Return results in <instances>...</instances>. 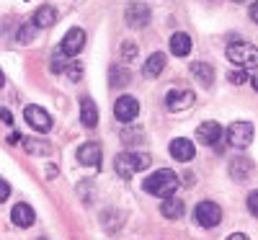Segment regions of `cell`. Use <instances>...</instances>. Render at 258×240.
I'll return each instance as SVG.
<instances>
[{"instance_id":"1","label":"cell","mask_w":258,"mask_h":240,"mask_svg":"<svg viewBox=\"0 0 258 240\" xmlns=\"http://www.w3.org/2000/svg\"><path fill=\"white\" fill-rule=\"evenodd\" d=\"M145 191L153 194V196H160V199H168V196H173L178 191V176L170 168H160L155 173H150V176L145 178Z\"/></svg>"},{"instance_id":"2","label":"cell","mask_w":258,"mask_h":240,"mask_svg":"<svg viewBox=\"0 0 258 240\" xmlns=\"http://www.w3.org/2000/svg\"><path fill=\"white\" fill-rule=\"evenodd\" d=\"M227 59L240 70H255L258 68V49L253 44H245V41H235V44L227 47Z\"/></svg>"},{"instance_id":"3","label":"cell","mask_w":258,"mask_h":240,"mask_svg":"<svg viewBox=\"0 0 258 240\" xmlns=\"http://www.w3.org/2000/svg\"><path fill=\"white\" fill-rule=\"evenodd\" d=\"M116 173L121 178H132L137 170H145L150 165V155H142V152H121L114 160Z\"/></svg>"},{"instance_id":"4","label":"cell","mask_w":258,"mask_h":240,"mask_svg":"<svg viewBox=\"0 0 258 240\" xmlns=\"http://www.w3.org/2000/svg\"><path fill=\"white\" fill-rule=\"evenodd\" d=\"M194 217L202 227H217L222 220V209L214 204V202H199L197 209H194Z\"/></svg>"},{"instance_id":"5","label":"cell","mask_w":258,"mask_h":240,"mask_svg":"<svg viewBox=\"0 0 258 240\" xmlns=\"http://www.w3.org/2000/svg\"><path fill=\"white\" fill-rule=\"evenodd\" d=\"M253 124H248V122H235L232 127H230V132H227V142L232 145V147H238V150H245L250 142H253Z\"/></svg>"},{"instance_id":"6","label":"cell","mask_w":258,"mask_h":240,"mask_svg":"<svg viewBox=\"0 0 258 240\" xmlns=\"http://www.w3.org/2000/svg\"><path fill=\"white\" fill-rule=\"evenodd\" d=\"M137 114H140V101L132 98V96H121V98L114 103V116H116L119 122H124V124L135 122Z\"/></svg>"},{"instance_id":"7","label":"cell","mask_w":258,"mask_h":240,"mask_svg":"<svg viewBox=\"0 0 258 240\" xmlns=\"http://www.w3.org/2000/svg\"><path fill=\"white\" fill-rule=\"evenodd\" d=\"M83 47H85V31L75 26V29H70L68 34L62 36V44H59V52H62L64 57H73V54L83 52Z\"/></svg>"},{"instance_id":"8","label":"cell","mask_w":258,"mask_h":240,"mask_svg":"<svg viewBox=\"0 0 258 240\" xmlns=\"http://www.w3.org/2000/svg\"><path fill=\"white\" fill-rule=\"evenodd\" d=\"M124 18H126V24L132 29H142V26L150 24V6H145V3H129L126 11H124Z\"/></svg>"},{"instance_id":"9","label":"cell","mask_w":258,"mask_h":240,"mask_svg":"<svg viewBox=\"0 0 258 240\" xmlns=\"http://www.w3.org/2000/svg\"><path fill=\"white\" fill-rule=\"evenodd\" d=\"M24 116H26V122L36 129V132H49V129H52V116L41 106H26Z\"/></svg>"},{"instance_id":"10","label":"cell","mask_w":258,"mask_h":240,"mask_svg":"<svg viewBox=\"0 0 258 240\" xmlns=\"http://www.w3.org/2000/svg\"><path fill=\"white\" fill-rule=\"evenodd\" d=\"M75 155H78V163H80V165H91V168H96V165H101L103 152H101V145H98V142H85V145L78 147Z\"/></svg>"},{"instance_id":"11","label":"cell","mask_w":258,"mask_h":240,"mask_svg":"<svg viewBox=\"0 0 258 240\" xmlns=\"http://www.w3.org/2000/svg\"><path fill=\"white\" fill-rule=\"evenodd\" d=\"M197 140L202 142V145H220V140H222V127L217 124V122H204V124H199V129H197Z\"/></svg>"},{"instance_id":"12","label":"cell","mask_w":258,"mask_h":240,"mask_svg":"<svg viewBox=\"0 0 258 240\" xmlns=\"http://www.w3.org/2000/svg\"><path fill=\"white\" fill-rule=\"evenodd\" d=\"M170 155H173L178 163H188V160H194V155H197V147L191 145V140L178 137V140L170 142Z\"/></svg>"},{"instance_id":"13","label":"cell","mask_w":258,"mask_h":240,"mask_svg":"<svg viewBox=\"0 0 258 240\" xmlns=\"http://www.w3.org/2000/svg\"><path fill=\"white\" fill-rule=\"evenodd\" d=\"M11 220H13V225H18V227H31V225H34V220H36L34 207H31V204H26V202L16 204V207H13V212H11Z\"/></svg>"},{"instance_id":"14","label":"cell","mask_w":258,"mask_h":240,"mask_svg":"<svg viewBox=\"0 0 258 240\" xmlns=\"http://www.w3.org/2000/svg\"><path fill=\"white\" fill-rule=\"evenodd\" d=\"M191 103H194L191 91H170L165 96V106L170 108V111H183V108H188Z\"/></svg>"},{"instance_id":"15","label":"cell","mask_w":258,"mask_h":240,"mask_svg":"<svg viewBox=\"0 0 258 240\" xmlns=\"http://www.w3.org/2000/svg\"><path fill=\"white\" fill-rule=\"evenodd\" d=\"M31 24H34L36 29L54 26V24H57V11H54L52 6H41V8H36V13H34V18H31Z\"/></svg>"},{"instance_id":"16","label":"cell","mask_w":258,"mask_h":240,"mask_svg":"<svg viewBox=\"0 0 258 240\" xmlns=\"http://www.w3.org/2000/svg\"><path fill=\"white\" fill-rule=\"evenodd\" d=\"M183 202L176 199V196H168V199H163L160 204V214L165 217V220H178V217H183Z\"/></svg>"},{"instance_id":"17","label":"cell","mask_w":258,"mask_h":240,"mask_svg":"<svg viewBox=\"0 0 258 240\" xmlns=\"http://www.w3.org/2000/svg\"><path fill=\"white\" fill-rule=\"evenodd\" d=\"M163 70H165V54H163V52H155V54L147 57L145 68H142V75H145V78H158Z\"/></svg>"},{"instance_id":"18","label":"cell","mask_w":258,"mask_h":240,"mask_svg":"<svg viewBox=\"0 0 258 240\" xmlns=\"http://www.w3.org/2000/svg\"><path fill=\"white\" fill-rule=\"evenodd\" d=\"M191 75L197 78L204 88H209V85L214 83V68H212V65H207V62H194L191 65Z\"/></svg>"},{"instance_id":"19","label":"cell","mask_w":258,"mask_h":240,"mask_svg":"<svg viewBox=\"0 0 258 240\" xmlns=\"http://www.w3.org/2000/svg\"><path fill=\"white\" fill-rule=\"evenodd\" d=\"M168 44H170V52H173L176 57H186V54L191 52V36L183 34V31H178V34L170 36Z\"/></svg>"},{"instance_id":"20","label":"cell","mask_w":258,"mask_h":240,"mask_svg":"<svg viewBox=\"0 0 258 240\" xmlns=\"http://www.w3.org/2000/svg\"><path fill=\"white\" fill-rule=\"evenodd\" d=\"M80 122L85 127H96L98 124V108L91 98H83L80 101Z\"/></svg>"},{"instance_id":"21","label":"cell","mask_w":258,"mask_h":240,"mask_svg":"<svg viewBox=\"0 0 258 240\" xmlns=\"http://www.w3.org/2000/svg\"><path fill=\"white\" fill-rule=\"evenodd\" d=\"M129 80H132L129 68H124V65H111V68H109V83L114 85V88H124Z\"/></svg>"},{"instance_id":"22","label":"cell","mask_w":258,"mask_h":240,"mask_svg":"<svg viewBox=\"0 0 258 240\" xmlns=\"http://www.w3.org/2000/svg\"><path fill=\"white\" fill-rule=\"evenodd\" d=\"M250 170H253V163H250V160H245V158H238V160L232 163V168H230V173H232L235 178H245Z\"/></svg>"},{"instance_id":"23","label":"cell","mask_w":258,"mask_h":240,"mask_svg":"<svg viewBox=\"0 0 258 240\" xmlns=\"http://www.w3.org/2000/svg\"><path fill=\"white\" fill-rule=\"evenodd\" d=\"M129 127H132V132H129V129H124V132H121V140L124 142H129V145H142V140H145V132H142V129L140 127H135V124H129Z\"/></svg>"},{"instance_id":"24","label":"cell","mask_w":258,"mask_h":240,"mask_svg":"<svg viewBox=\"0 0 258 240\" xmlns=\"http://www.w3.org/2000/svg\"><path fill=\"white\" fill-rule=\"evenodd\" d=\"M64 73H68V80L70 83H80V78H83V62H68V70H64Z\"/></svg>"},{"instance_id":"25","label":"cell","mask_w":258,"mask_h":240,"mask_svg":"<svg viewBox=\"0 0 258 240\" xmlns=\"http://www.w3.org/2000/svg\"><path fill=\"white\" fill-rule=\"evenodd\" d=\"M34 34H36V26L29 24V26H21L16 39H18V44H29V41H34Z\"/></svg>"},{"instance_id":"26","label":"cell","mask_w":258,"mask_h":240,"mask_svg":"<svg viewBox=\"0 0 258 240\" xmlns=\"http://www.w3.org/2000/svg\"><path fill=\"white\" fill-rule=\"evenodd\" d=\"M24 147L31 152V155H44V152H49V145L39 142V140H24Z\"/></svg>"},{"instance_id":"27","label":"cell","mask_w":258,"mask_h":240,"mask_svg":"<svg viewBox=\"0 0 258 240\" xmlns=\"http://www.w3.org/2000/svg\"><path fill=\"white\" fill-rule=\"evenodd\" d=\"M227 80H230L232 85H243V83H248L250 78H248V73H245V70H240V68H238V70H230V73H227Z\"/></svg>"},{"instance_id":"28","label":"cell","mask_w":258,"mask_h":240,"mask_svg":"<svg viewBox=\"0 0 258 240\" xmlns=\"http://www.w3.org/2000/svg\"><path fill=\"white\" fill-rule=\"evenodd\" d=\"M137 57V44H132V41H124L121 44V59L124 62H132Z\"/></svg>"},{"instance_id":"29","label":"cell","mask_w":258,"mask_h":240,"mask_svg":"<svg viewBox=\"0 0 258 240\" xmlns=\"http://www.w3.org/2000/svg\"><path fill=\"white\" fill-rule=\"evenodd\" d=\"M52 70H54V73L68 70V62H64V54H62V52H57V54L52 57Z\"/></svg>"},{"instance_id":"30","label":"cell","mask_w":258,"mask_h":240,"mask_svg":"<svg viewBox=\"0 0 258 240\" xmlns=\"http://www.w3.org/2000/svg\"><path fill=\"white\" fill-rule=\"evenodd\" d=\"M248 209H250V214L258 217V191H250L248 194Z\"/></svg>"},{"instance_id":"31","label":"cell","mask_w":258,"mask_h":240,"mask_svg":"<svg viewBox=\"0 0 258 240\" xmlns=\"http://www.w3.org/2000/svg\"><path fill=\"white\" fill-rule=\"evenodd\" d=\"M8 196H11V184L0 178V202H6Z\"/></svg>"},{"instance_id":"32","label":"cell","mask_w":258,"mask_h":240,"mask_svg":"<svg viewBox=\"0 0 258 240\" xmlns=\"http://www.w3.org/2000/svg\"><path fill=\"white\" fill-rule=\"evenodd\" d=\"M248 13H250V21H255V24H258V0L250 6V11H248Z\"/></svg>"},{"instance_id":"33","label":"cell","mask_w":258,"mask_h":240,"mask_svg":"<svg viewBox=\"0 0 258 240\" xmlns=\"http://www.w3.org/2000/svg\"><path fill=\"white\" fill-rule=\"evenodd\" d=\"M0 119H3L6 124H11V122H13V116H11V111H6V108H0Z\"/></svg>"},{"instance_id":"34","label":"cell","mask_w":258,"mask_h":240,"mask_svg":"<svg viewBox=\"0 0 258 240\" xmlns=\"http://www.w3.org/2000/svg\"><path fill=\"white\" fill-rule=\"evenodd\" d=\"M227 240H248V235H243V232H232Z\"/></svg>"},{"instance_id":"35","label":"cell","mask_w":258,"mask_h":240,"mask_svg":"<svg viewBox=\"0 0 258 240\" xmlns=\"http://www.w3.org/2000/svg\"><path fill=\"white\" fill-rule=\"evenodd\" d=\"M248 83H250V85H253V88L258 91V75H253V80H248Z\"/></svg>"},{"instance_id":"36","label":"cell","mask_w":258,"mask_h":240,"mask_svg":"<svg viewBox=\"0 0 258 240\" xmlns=\"http://www.w3.org/2000/svg\"><path fill=\"white\" fill-rule=\"evenodd\" d=\"M6 83V75H3V70H0V85H3Z\"/></svg>"},{"instance_id":"37","label":"cell","mask_w":258,"mask_h":240,"mask_svg":"<svg viewBox=\"0 0 258 240\" xmlns=\"http://www.w3.org/2000/svg\"><path fill=\"white\" fill-rule=\"evenodd\" d=\"M232 3H245V0H232Z\"/></svg>"},{"instance_id":"38","label":"cell","mask_w":258,"mask_h":240,"mask_svg":"<svg viewBox=\"0 0 258 240\" xmlns=\"http://www.w3.org/2000/svg\"><path fill=\"white\" fill-rule=\"evenodd\" d=\"M39 240H44V237H39Z\"/></svg>"}]
</instances>
